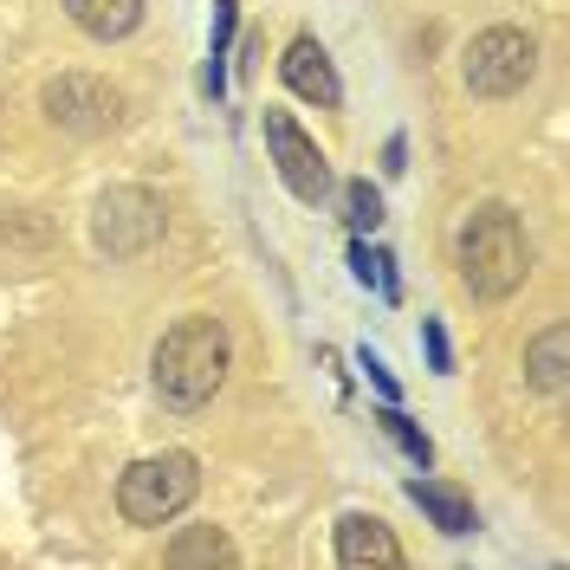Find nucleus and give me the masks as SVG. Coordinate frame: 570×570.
<instances>
[{
  "label": "nucleus",
  "instance_id": "7ed1b4c3",
  "mask_svg": "<svg viewBox=\"0 0 570 570\" xmlns=\"http://www.w3.org/2000/svg\"><path fill=\"white\" fill-rule=\"evenodd\" d=\"M195 487H202L195 454L169 448V454H149V461H137L117 480V512H124L130 525H169L181 505L195 499Z\"/></svg>",
  "mask_w": 570,
  "mask_h": 570
},
{
  "label": "nucleus",
  "instance_id": "9b49d317",
  "mask_svg": "<svg viewBox=\"0 0 570 570\" xmlns=\"http://www.w3.org/2000/svg\"><path fill=\"white\" fill-rule=\"evenodd\" d=\"M66 13H71V27H78V33L124 39V33H137L142 0H66Z\"/></svg>",
  "mask_w": 570,
  "mask_h": 570
},
{
  "label": "nucleus",
  "instance_id": "39448f33",
  "mask_svg": "<svg viewBox=\"0 0 570 570\" xmlns=\"http://www.w3.org/2000/svg\"><path fill=\"white\" fill-rule=\"evenodd\" d=\"M39 110L71 130V137H105L124 124V98H117V85L105 78H91V71H59L46 91H39Z\"/></svg>",
  "mask_w": 570,
  "mask_h": 570
},
{
  "label": "nucleus",
  "instance_id": "f03ea898",
  "mask_svg": "<svg viewBox=\"0 0 570 570\" xmlns=\"http://www.w3.org/2000/svg\"><path fill=\"white\" fill-rule=\"evenodd\" d=\"M454 266H461V285L473 298H512L525 273H532V240H525V227H519V214L505 208V202H487V208L473 214L461 227V240H454Z\"/></svg>",
  "mask_w": 570,
  "mask_h": 570
},
{
  "label": "nucleus",
  "instance_id": "1a4fd4ad",
  "mask_svg": "<svg viewBox=\"0 0 570 570\" xmlns=\"http://www.w3.org/2000/svg\"><path fill=\"white\" fill-rule=\"evenodd\" d=\"M337 564L395 570L402 564V544H395V532L376 519V512H351V519H337Z\"/></svg>",
  "mask_w": 570,
  "mask_h": 570
},
{
  "label": "nucleus",
  "instance_id": "4468645a",
  "mask_svg": "<svg viewBox=\"0 0 570 570\" xmlns=\"http://www.w3.org/2000/svg\"><path fill=\"white\" fill-rule=\"evenodd\" d=\"M344 208H351V227H356V234H370V227L383 220V195H376L370 181H351V188H344Z\"/></svg>",
  "mask_w": 570,
  "mask_h": 570
},
{
  "label": "nucleus",
  "instance_id": "6e6552de",
  "mask_svg": "<svg viewBox=\"0 0 570 570\" xmlns=\"http://www.w3.org/2000/svg\"><path fill=\"white\" fill-rule=\"evenodd\" d=\"M279 78L305 98V105H318V110H337L344 105V85H337V66H331V52H324L312 33H298L292 46H285V59H279Z\"/></svg>",
  "mask_w": 570,
  "mask_h": 570
},
{
  "label": "nucleus",
  "instance_id": "423d86ee",
  "mask_svg": "<svg viewBox=\"0 0 570 570\" xmlns=\"http://www.w3.org/2000/svg\"><path fill=\"white\" fill-rule=\"evenodd\" d=\"M91 234H98V247L110 259H137L163 240V195H149L137 181H124V188H110L105 202H98V220H91Z\"/></svg>",
  "mask_w": 570,
  "mask_h": 570
},
{
  "label": "nucleus",
  "instance_id": "dca6fc26",
  "mask_svg": "<svg viewBox=\"0 0 570 570\" xmlns=\"http://www.w3.org/2000/svg\"><path fill=\"white\" fill-rule=\"evenodd\" d=\"M227 39H234V0H214V59L227 52Z\"/></svg>",
  "mask_w": 570,
  "mask_h": 570
},
{
  "label": "nucleus",
  "instance_id": "f3484780",
  "mask_svg": "<svg viewBox=\"0 0 570 570\" xmlns=\"http://www.w3.org/2000/svg\"><path fill=\"white\" fill-rule=\"evenodd\" d=\"M428 351H434V370H448V337H441V324H428Z\"/></svg>",
  "mask_w": 570,
  "mask_h": 570
},
{
  "label": "nucleus",
  "instance_id": "20e7f679",
  "mask_svg": "<svg viewBox=\"0 0 570 570\" xmlns=\"http://www.w3.org/2000/svg\"><path fill=\"white\" fill-rule=\"evenodd\" d=\"M461 71H466V91L473 98H512L538 71V39L519 33V27H487V33L466 46Z\"/></svg>",
  "mask_w": 570,
  "mask_h": 570
},
{
  "label": "nucleus",
  "instance_id": "9d476101",
  "mask_svg": "<svg viewBox=\"0 0 570 570\" xmlns=\"http://www.w3.org/2000/svg\"><path fill=\"white\" fill-rule=\"evenodd\" d=\"M525 383L538 395H564V383H570V331L564 324L538 331L532 344H525Z\"/></svg>",
  "mask_w": 570,
  "mask_h": 570
},
{
  "label": "nucleus",
  "instance_id": "f8f14e48",
  "mask_svg": "<svg viewBox=\"0 0 570 570\" xmlns=\"http://www.w3.org/2000/svg\"><path fill=\"white\" fill-rule=\"evenodd\" d=\"M409 499H415V505H422V512H428V519H434L448 538L473 532V499L454 493V487H441V480H409Z\"/></svg>",
  "mask_w": 570,
  "mask_h": 570
},
{
  "label": "nucleus",
  "instance_id": "f257e3e1",
  "mask_svg": "<svg viewBox=\"0 0 570 570\" xmlns=\"http://www.w3.org/2000/svg\"><path fill=\"white\" fill-rule=\"evenodd\" d=\"M149 376H156V395L176 409V415H195L202 402H214V390L227 383V324L195 312L163 331V344L149 356Z\"/></svg>",
  "mask_w": 570,
  "mask_h": 570
},
{
  "label": "nucleus",
  "instance_id": "2eb2a0df",
  "mask_svg": "<svg viewBox=\"0 0 570 570\" xmlns=\"http://www.w3.org/2000/svg\"><path fill=\"white\" fill-rule=\"evenodd\" d=\"M383 422H390V434H395V441H402V448H409V454H415V461L428 466V434H415V428H409V415H395V409L383 415Z\"/></svg>",
  "mask_w": 570,
  "mask_h": 570
},
{
  "label": "nucleus",
  "instance_id": "0eeeda50",
  "mask_svg": "<svg viewBox=\"0 0 570 570\" xmlns=\"http://www.w3.org/2000/svg\"><path fill=\"white\" fill-rule=\"evenodd\" d=\"M266 149H273V163H279L285 188H292L298 202H324V195H331V163H324L318 142L292 124V110H273V105H266Z\"/></svg>",
  "mask_w": 570,
  "mask_h": 570
},
{
  "label": "nucleus",
  "instance_id": "ddd939ff",
  "mask_svg": "<svg viewBox=\"0 0 570 570\" xmlns=\"http://www.w3.org/2000/svg\"><path fill=\"white\" fill-rule=\"evenodd\" d=\"M234 558H240V551L214 532V525H195V532H181L176 544H169V564H234Z\"/></svg>",
  "mask_w": 570,
  "mask_h": 570
}]
</instances>
